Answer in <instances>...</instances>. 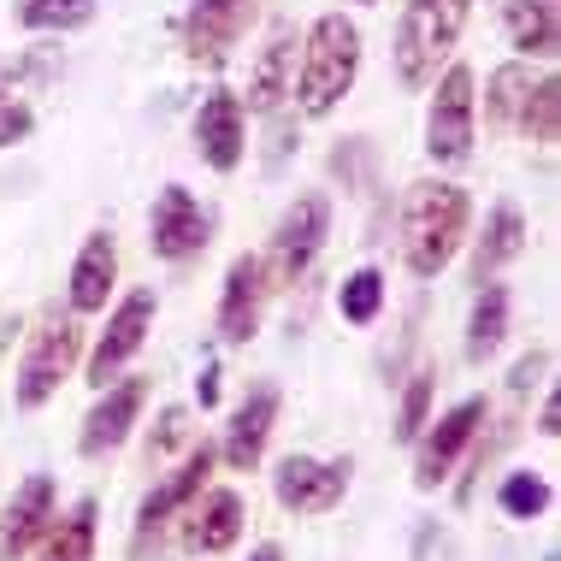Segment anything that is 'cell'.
Segmentation results:
<instances>
[{
	"label": "cell",
	"instance_id": "1",
	"mask_svg": "<svg viewBox=\"0 0 561 561\" xmlns=\"http://www.w3.org/2000/svg\"><path fill=\"white\" fill-rule=\"evenodd\" d=\"M360 54H367V36L348 12H320L308 30H301V59H296V118H331L348 101V89L360 78Z\"/></svg>",
	"mask_w": 561,
	"mask_h": 561
},
{
	"label": "cell",
	"instance_id": "2",
	"mask_svg": "<svg viewBox=\"0 0 561 561\" xmlns=\"http://www.w3.org/2000/svg\"><path fill=\"white\" fill-rule=\"evenodd\" d=\"M473 237V195L449 178H420L402 195V266L414 278H437L461 242Z\"/></svg>",
	"mask_w": 561,
	"mask_h": 561
},
{
	"label": "cell",
	"instance_id": "3",
	"mask_svg": "<svg viewBox=\"0 0 561 561\" xmlns=\"http://www.w3.org/2000/svg\"><path fill=\"white\" fill-rule=\"evenodd\" d=\"M473 19V0H408L397 19V83L408 95H426L432 78L455 59L461 30Z\"/></svg>",
	"mask_w": 561,
	"mask_h": 561
},
{
	"label": "cell",
	"instance_id": "4",
	"mask_svg": "<svg viewBox=\"0 0 561 561\" xmlns=\"http://www.w3.org/2000/svg\"><path fill=\"white\" fill-rule=\"evenodd\" d=\"M426 160L432 165H467L479 142V95H473V66L449 59L426 89Z\"/></svg>",
	"mask_w": 561,
	"mask_h": 561
},
{
	"label": "cell",
	"instance_id": "5",
	"mask_svg": "<svg viewBox=\"0 0 561 561\" xmlns=\"http://www.w3.org/2000/svg\"><path fill=\"white\" fill-rule=\"evenodd\" d=\"M214 467H219V444H207V437L195 444V437H190V444H184V461H178L172 473H165V479L154 484V491L142 496V508H136L130 561H148V556L160 550V533H165V526H172V520H178V514H184L190 503H195V496L207 491Z\"/></svg>",
	"mask_w": 561,
	"mask_h": 561
},
{
	"label": "cell",
	"instance_id": "6",
	"mask_svg": "<svg viewBox=\"0 0 561 561\" xmlns=\"http://www.w3.org/2000/svg\"><path fill=\"white\" fill-rule=\"evenodd\" d=\"M83 355V331H78V313H48L24 343V360H19V385H12V402L19 414H36L59 397V385L71 378Z\"/></svg>",
	"mask_w": 561,
	"mask_h": 561
},
{
	"label": "cell",
	"instance_id": "7",
	"mask_svg": "<svg viewBox=\"0 0 561 561\" xmlns=\"http://www.w3.org/2000/svg\"><path fill=\"white\" fill-rule=\"evenodd\" d=\"M325 237H331V202L320 190H301L278 214V225H272V249L261 254L272 290H296V284L308 278V266L320 261Z\"/></svg>",
	"mask_w": 561,
	"mask_h": 561
},
{
	"label": "cell",
	"instance_id": "8",
	"mask_svg": "<svg viewBox=\"0 0 561 561\" xmlns=\"http://www.w3.org/2000/svg\"><path fill=\"white\" fill-rule=\"evenodd\" d=\"M261 24V0H190L184 30H178V48L190 66L219 71L225 59L242 48V36Z\"/></svg>",
	"mask_w": 561,
	"mask_h": 561
},
{
	"label": "cell",
	"instance_id": "9",
	"mask_svg": "<svg viewBox=\"0 0 561 561\" xmlns=\"http://www.w3.org/2000/svg\"><path fill=\"white\" fill-rule=\"evenodd\" d=\"M484 420H491V402H484V397H461L449 414L426 420V432L414 437V491H437V484H449L455 461L473 449V437L484 432Z\"/></svg>",
	"mask_w": 561,
	"mask_h": 561
},
{
	"label": "cell",
	"instance_id": "10",
	"mask_svg": "<svg viewBox=\"0 0 561 561\" xmlns=\"http://www.w3.org/2000/svg\"><path fill=\"white\" fill-rule=\"evenodd\" d=\"M154 313H160L154 290H125V296L113 301L107 331L95 337V348H89V360H83V385H89V390H107L113 378L125 373L136 355H142L148 331H154Z\"/></svg>",
	"mask_w": 561,
	"mask_h": 561
},
{
	"label": "cell",
	"instance_id": "11",
	"mask_svg": "<svg viewBox=\"0 0 561 561\" xmlns=\"http://www.w3.org/2000/svg\"><path fill=\"white\" fill-rule=\"evenodd\" d=\"M207 242H214V214L202 207V195L184 184H165L154 195V207H148V249H154V261L184 266Z\"/></svg>",
	"mask_w": 561,
	"mask_h": 561
},
{
	"label": "cell",
	"instance_id": "12",
	"mask_svg": "<svg viewBox=\"0 0 561 561\" xmlns=\"http://www.w3.org/2000/svg\"><path fill=\"white\" fill-rule=\"evenodd\" d=\"M348 479H355V461L337 455V461H320V455H284L278 473H272V496L290 514H331L348 496Z\"/></svg>",
	"mask_w": 561,
	"mask_h": 561
},
{
	"label": "cell",
	"instance_id": "13",
	"mask_svg": "<svg viewBox=\"0 0 561 561\" xmlns=\"http://www.w3.org/2000/svg\"><path fill=\"white\" fill-rule=\"evenodd\" d=\"M296 48H301V30L296 19H272L266 24V42L254 48V66H249V89H242V113L266 118L290 101V83H296Z\"/></svg>",
	"mask_w": 561,
	"mask_h": 561
},
{
	"label": "cell",
	"instance_id": "14",
	"mask_svg": "<svg viewBox=\"0 0 561 561\" xmlns=\"http://www.w3.org/2000/svg\"><path fill=\"white\" fill-rule=\"evenodd\" d=\"M190 136H195V154H202L207 172L231 178L242 160H249V113H242V101L231 89H214V95L195 107L190 118Z\"/></svg>",
	"mask_w": 561,
	"mask_h": 561
},
{
	"label": "cell",
	"instance_id": "15",
	"mask_svg": "<svg viewBox=\"0 0 561 561\" xmlns=\"http://www.w3.org/2000/svg\"><path fill=\"white\" fill-rule=\"evenodd\" d=\"M148 408V378H113L107 390L95 397V408L83 414V432H78V455L83 461H101V455L125 449L136 420Z\"/></svg>",
	"mask_w": 561,
	"mask_h": 561
},
{
	"label": "cell",
	"instance_id": "16",
	"mask_svg": "<svg viewBox=\"0 0 561 561\" xmlns=\"http://www.w3.org/2000/svg\"><path fill=\"white\" fill-rule=\"evenodd\" d=\"M266 261L261 254H237L231 266H225V284H219V343L225 348H242L254 343V331H261V313H266Z\"/></svg>",
	"mask_w": 561,
	"mask_h": 561
},
{
	"label": "cell",
	"instance_id": "17",
	"mask_svg": "<svg viewBox=\"0 0 561 561\" xmlns=\"http://www.w3.org/2000/svg\"><path fill=\"white\" fill-rule=\"evenodd\" d=\"M278 426V385H249L242 390V402L231 408V426L219 437V461L231 467V473H254L266 455V437Z\"/></svg>",
	"mask_w": 561,
	"mask_h": 561
},
{
	"label": "cell",
	"instance_id": "18",
	"mask_svg": "<svg viewBox=\"0 0 561 561\" xmlns=\"http://www.w3.org/2000/svg\"><path fill=\"white\" fill-rule=\"evenodd\" d=\"M54 514H59L54 479L48 473H30L19 491H12V503L0 508V561H19V556L36 550V543L48 538Z\"/></svg>",
	"mask_w": 561,
	"mask_h": 561
},
{
	"label": "cell",
	"instance_id": "19",
	"mask_svg": "<svg viewBox=\"0 0 561 561\" xmlns=\"http://www.w3.org/2000/svg\"><path fill=\"white\" fill-rule=\"evenodd\" d=\"M242 520H249V508H242V496L231 484H219V491H202L195 503L184 508V526H178V538H184L190 556H225L231 543L242 538Z\"/></svg>",
	"mask_w": 561,
	"mask_h": 561
},
{
	"label": "cell",
	"instance_id": "20",
	"mask_svg": "<svg viewBox=\"0 0 561 561\" xmlns=\"http://www.w3.org/2000/svg\"><path fill=\"white\" fill-rule=\"evenodd\" d=\"M496 30H503L514 59L556 66V54H561V7L556 0H496Z\"/></svg>",
	"mask_w": 561,
	"mask_h": 561
},
{
	"label": "cell",
	"instance_id": "21",
	"mask_svg": "<svg viewBox=\"0 0 561 561\" xmlns=\"http://www.w3.org/2000/svg\"><path fill=\"white\" fill-rule=\"evenodd\" d=\"M118 290V242L113 231H89L78 261H71V278H66V308L78 313H107V301Z\"/></svg>",
	"mask_w": 561,
	"mask_h": 561
},
{
	"label": "cell",
	"instance_id": "22",
	"mask_svg": "<svg viewBox=\"0 0 561 561\" xmlns=\"http://www.w3.org/2000/svg\"><path fill=\"white\" fill-rule=\"evenodd\" d=\"M520 254H526V214L514 202H496L491 214H484V231L473 237V266H467V278L491 284L496 272L508 261H520Z\"/></svg>",
	"mask_w": 561,
	"mask_h": 561
},
{
	"label": "cell",
	"instance_id": "23",
	"mask_svg": "<svg viewBox=\"0 0 561 561\" xmlns=\"http://www.w3.org/2000/svg\"><path fill=\"white\" fill-rule=\"evenodd\" d=\"M508 337V290L503 284H479V296H473V313H467V360L473 367H484V360H496V348H503Z\"/></svg>",
	"mask_w": 561,
	"mask_h": 561
},
{
	"label": "cell",
	"instance_id": "24",
	"mask_svg": "<svg viewBox=\"0 0 561 561\" xmlns=\"http://www.w3.org/2000/svg\"><path fill=\"white\" fill-rule=\"evenodd\" d=\"M95 12L101 0H12V24L30 36H71L95 24Z\"/></svg>",
	"mask_w": 561,
	"mask_h": 561
},
{
	"label": "cell",
	"instance_id": "25",
	"mask_svg": "<svg viewBox=\"0 0 561 561\" xmlns=\"http://www.w3.org/2000/svg\"><path fill=\"white\" fill-rule=\"evenodd\" d=\"M526 95H533V66H526V59L496 66L491 78H484V125H491V130H514V125H520Z\"/></svg>",
	"mask_w": 561,
	"mask_h": 561
},
{
	"label": "cell",
	"instance_id": "26",
	"mask_svg": "<svg viewBox=\"0 0 561 561\" xmlns=\"http://www.w3.org/2000/svg\"><path fill=\"white\" fill-rule=\"evenodd\" d=\"M95 496H83L78 508L59 520L54 514V526H48V550H42V561H95Z\"/></svg>",
	"mask_w": 561,
	"mask_h": 561
},
{
	"label": "cell",
	"instance_id": "27",
	"mask_svg": "<svg viewBox=\"0 0 561 561\" xmlns=\"http://www.w3.org/2000/svg\"><path fill=\"white\" fill-rule=\"evenodd\" d=\"M514 130H520L526 142H538V148H556V136H561V83H556V71L533 78V95H526L520 125Z\"/></svg>",
	"mask_w": 561,
	"mask_h": 561
},
{
	"label": "cell",
	"instance_id": "28",
	"mask_svg": "<svg viewBox=\"0 0 561 561\" xmlns=\"http://www.w3.org/2000/svg\"><path fill=\"white\" fill-rule=\"evenodd\" d=\"M337 313L348 325H373L385 313V272L378 266H355L348 278L337 284Z\"/></svg>",
	"mask_w": 561,
	"mask_h": 561
},
{
	"label": "cell",
	"instance_id": "29",
	"mask_svg": "<svg viewBox=\"0 0 561 561\" xmlns=\"http://www.w3.org/2000/svg\"><path fill=\"white\" fill-rule=\"evenodd\" d=\"M550 503H556L550 479L533 473V467H520V473H508L496 484V508H503L508 520H538V514H550Z\"/></svg>",
	"mask_w": 561,
	"mask_h": 561
},
{
	"label": "cell",
	"instance_id": "30",
	"mask_svg": "<svg viewBox=\"0 0 561 561\" xmlns=\"http://www.w3.org/2000/svg\"><path fill=\"white\" fill-rule=\"evenodd\" d=\"M331 178L348 190V195H367L373 178H378V154H373V136H343L331 148Z\"/></svg>",
	"mask_w": 561,
	"mask_h": 561
},
{
	"label": "cell",
	"instance_id": "31",
	"mask_svg": "<svg viewBox=\"0 0 561 561\" xmlns=\"http://www.w3.org/2000/svg\"><path fill=\"white\" fill-rule=\"evenodd\" d=\"M432 390H437V367H420L414 378H408L402 408H397V444H414V437L426 432V420H432Z\"/></svg>",
	"mask_w": 561,
	"mask_h": 561
},
{
	"label": "cell",
	"instance_id": "32",
	"mask_svg": "<svg viewBox=\"0 0 561 561\" xmlns=\"http://www.w3.org/2000/svg\"><path fill=\"white\" fill-rule=\"evenodd\" d=\"M290 154H296V113L278 107V113H266V172L278 178L290 165Z\"/></svg>",
	"mask_w": 561,
	"mask_h": 561
},
{
	"label": "cell",
	"instance_id": "33",
	"mask_svg": "<svg viewBox=\"0 0 561 561\" xmlns=\"http://www.w3.org/2000/svg\"><path fill=\"white\" fill-rule=\"evenodd\" d=\"M190 444V408H165V414L154 420V432H148V467L165 461V449Z\"/></svg>",
	"mask_w": 561,
	"mask_h": 561
},
{
	"label": "cell",
	"instance_id": "34",
	"mask_svg": "<svg viewBox=\"0 0 561 561\" xmlns=\"http://www.w3.org/2000/svg\"><path fill=\"white\" fill-rule=\"evenodd\" d=\"M30 130H36V113H30V101H24V95H7V101H0V148L24 142Z\"/></svg>",
	"mask_w": 561,
	"mask_h": 561
},
{
	"label": "cell",
	"instance_id": "35",
	"mask_svg": "<svg viewBox=\"0 0 561 561\" xmlns=\"http://www.w3.org/2000/svg\"><path fill=\"white\" fill-rule=\"evenodd\" d=\"M195 402H202V408H219V360H207L202 378H195Z\"/></svg>",
	"mask_w": 561,
	"mask_h": 561
},
{
	"label": "cell",
	"instance_id": "36",
	"mask_svg": "<svg viewBox=\"0 0 561 561\" xmlns=\"http://www.w3.org/2000/svg\"><path fill=\"white\" fill-rule=\"evenodd\" d=\"M538 437H561V402H556V390L543 397V408H538V426H533Z\"/></svg>",
	"mask_w": 561,
	"mask_h": 561
},
{
	"label": "cell",
	"instance_id": "37",
	"mask_svg": "<svg viewBox=\"0 0 561 561\" xmlns=\"http://www.w3.org/2000/svg\"><path fill=\"white\" fill-rule=\"evenodd\" d=\"M249 561H284V550H278V543H254Z\"/></svg>",
	"mask_w": 561,
	"mask_h": 561
},
{
	"label": "cell",
	"instance_id": "38",
	"mask_svg": "<svg viewBox=\"0 0 561 561\" xmlns=\"http://www.w3.org/2000/svg\"><path fill=\"white\" fill-rule=\"evenodd\" d=\"M7 95H19V89H12V78H7V66H0V101Z\"/></svg>",
	"mask_w": 561,
	"mask_h": 561
},
{
	"label": "cell",
	"instance_id": "39",
	"mask_svg": "<svg viewBox=\"0 0 561 561\" xmlns=\"http://www.w3.org/2000/svg\"><path fill=\"white\" fill-rule=\"evenodd\" d=\"M355 7H373V0H355Z\"/></svg>",
	"mask_w": 561,
	"mask_h": 561
}]
</instances>
